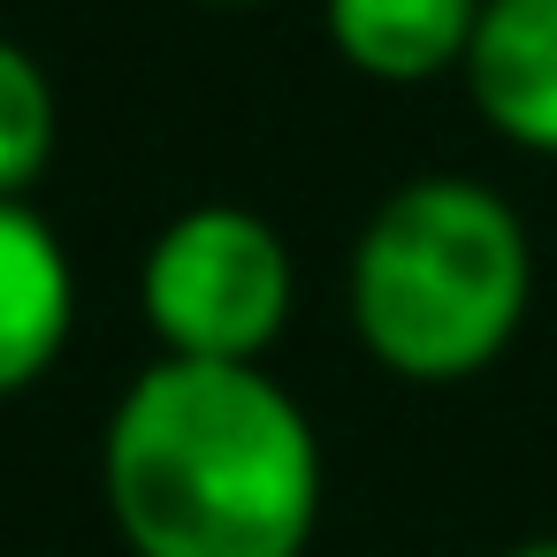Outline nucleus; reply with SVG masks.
Instances as JSON below:
<instances>
[{
	"instance_id": "nucleus-1",
	"label": "nucleus",
	"mask_w": 557,
	"mask_h": 557,
	"mask_svg": "<svg viewBox=\"0 0 557 557\" xmlns=\"http://www.w3.org/2000/svg\"><path fill=\"white\" fill-rule=\"evenodd\" d=\"M131 557H306L321 527V435L260 367L153 359L100 443Z\"/></svg>"
},
{
	"instance_id": "nucleus-2",
	"label": "nucleus",
	"mask_w": 557,
	"mask_h": 557,
	"mask_svg": "<svg viewBox=\"0 0 557 557\" xmlns=\"http://www.w3.org/2000/svg\"><path fill=\"white\" fill-rule=\"evenodd\" d=\"M534 252L473 176H412L351 245V329L405 382L481 374L527 321Z\"/></svg>"
},
{
	"instance_id": "nucleus-3",
	"label": "nucleus",
	"mask_w": 557,
	"mask_h": 557,
	"mask_svg": "<svg viewBox=\"0 0 557 557\" xmlns=\"http://www.w3.org/2000/svg\"><path fill=\"white\" fill-rule=\"evenodd\" d=\"M138 298L169 359L260 367L290 321V252L252 207H191L146 245Z\"/></svg>"
},
{
	"instance_id": "nucleus-4",
	"label": "nucleus",
	"mask_w": 557,
	"mask_h": 557,
	"mask_svg": "<svg viewBox=\"0 0 557 557\" xmlns=\"http://www.w3.org/2000/svg\"><path fill=\"white\" fill-rule=\"evenodd\" d=\"M458 70L488 131L557 153V0H481Z\"/></svg>"
},
{
	"instance_id": "nucleus-5",
	"label": "nucleus",
	"mask_w": 557,
	"mask_h": 557,
	"mask_svg": "<svg viewBox=\"0 0 557 557\" xmlns=\"http://www.w3.org/2000/svg\"><path fill=\"white\" fill-rule=\"evenodd\" d=\"M70 321H77V268L62 237L24 199H0V397L32 389L62 359Z\"/></svg>"
},
{
	"instance_id": "nucleus-6",
	"label": "nucleus",
	"mask_w": 557,
	"mask_h": 557,
	"mask_svg": "<svg viewBox=\"0 0 557 557\" xmlns=\"http://www.w3.org/2000/svg\"><path fill=\"white\" fill-rule=\"evenodd\" d=\"M329 47L382 77V85H412L435 70H458L481 24V0H329Z\"/></svg>"
},
{
	"instance_id": "nucleus-7",
	"label": "nucleus",
	"mask_w": 557,
	"mask_h": 557,
	"mask_svg": "<svg viewBox=\"0 0 557 557\" xmlns=\"http://www.w3.org/2000/svg\"><path fill=\"white\" fill-rule=\"evenodd\" d=\"M54 161V77L0 39V199H24Z\"/></svg>"
},
{
	"instance_id": "nucleus-8",
	"label": "nucleus",
	"mask_w": 557,
	"mask_h": 557,
	"mask_svg": "<svg viewBox=\"0 0 557 557\" xmlns=\"http://www.w3.org/2000/svg\"><path fill=\"white\" fill-rule=\"evenodd\" d=\"M504 557H557V534H534V542H519V549H504Z\"/></svg>"
},
{
	"instance_id": "nucleus-9",
	"label": "nucleus",
	"mask_w": 557,
	"mask_h": 557,
	"mask_svg": "<svg viewBox=\"0 0 557 557\" xmlns=\"http://www.w3.org/2000/svg\"><path fill=\"white\" fill-rule=\"evenodd\" d=\"M214 9H252V0H214Z\"/></svg>"
}]
</instances>
